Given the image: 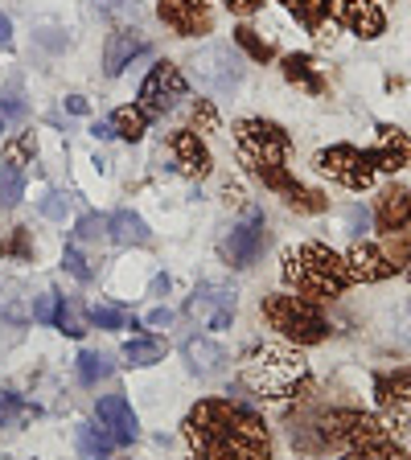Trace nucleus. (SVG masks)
Instances as JSON below:
<instances>
[{
	"label": "nucleus",
	"mask_w": 411,
	"mask_h": 460,
	"mask_svg": "<svg viewBox=\"0 0 411 460\" xmlns=\"http://www.w3.org/2000/svg\"><path fill=\"white\" fill-rule=\"evenodd\" d=\"M193 460H272L268 423L235 399H201L182 423Z\"/></svg>",
	"instance_id": "obj_1"
},
{
	"label": "nucleus",
	"mask_w": 411,
	"mask_h": 460,
	"mask_svg": "<svg viewBox=\"0 0 411 460\" xmlns=\"http://www.w3.org/2000/svg\"><path fill=\"white\" fill-rule=\"evenodd\" d=\"M395 436L383 411H362V407H308L288 423V440L300 456H326V452H350L371 440Z\"/></svg>",
	"instance_id": "obj_2"
},
{
	"label": "nucleus",
	"mask_w": 411,
	"mask_h": 460,
	"mask_svg": "<svg viewBox=\"0 0 411 460\" xmlns=\"http://www.w3.org/2000/svg\"><path fill=\"white\" fill-rule=\"evenodd\" d=\"M243 386L272 402H300L313 391V366L305 362L300 345H259L243 358Z\"/></svg>",
	"instance_id": "obj_3"
},
{
	"label": "nucleus",
	"mask_w": 411,
	"mask_h": 460,
	"mask_svg": "<svg viewBox=\"0 0 411 460\" xmlns=\"http://www.w3.org/2000/svg\"><path fill=\"white\" fill-rule=\"evenodd\" d=\"M235 132V153H239V164L255 177L264 190L280 193L297 181L288 172V153H292V136L276 124V119H264V115H251V119H239L230 128Z\"/></svg>",
	"instance_id": "obj_4"
},
{
	"label": "nucleus",
	"mask_w": 411,
	"mask_h": 460,
	"mask_svg": "<svg viewBox=\"0 0 411 460\" xmlns=\"http://www.w3.org/2000/svg\"><path fill=\"white\" fill-rule=\"evenodd\" d=\"M280 279L308 300H334L354 284L342 251H334L329 243H317V239L284 247V255H280Z\"/></svg>",
	"instance_id": "obj_5"
},
{
	"label": "nucleus",
	"mask_w": 411,
	"mask_h": 460,
	"mask_svg": "<svg viewBox=\"0 0 411 460\" xmlns=\"http://www.w3.org/2000/svg\"><path fill=\"white\" fill-rule=\"evenodd\" d=\"M259 313L292 345H321L329 337V316L321 313L317 300L300 296V292H272V296H264Z\"/></svg>",
	"instance_id": "obj_6"
},
{
	"label": "nucleus",
	"mask_w": 411,
	"mask_h": 460,
	"mask_svg": "<svg viewBox=\"0 0 411 460\" xmlns=\"http://www.w3.org/2000/svg\"><path fill=\"white\" fill-rule=\"evenodd\" d=\"M190 75H193V83H198L206 95L227 99V95H235V91L243 86L247 66H243V54H239L235 41H230V46L227 41H214V46H201L198 54H193Z\"/></svg>",
	"instance_id": "obj_7"
},
{
	"label": "nucleus",
	"mask_w": 411,
	"mask_h": 460,
	"mask_svg": "<svg viewBox=\"0 0 411 460\" xmlns=\"http://www.w3.org/2000/svg\"><path fill=\"white\" fill-rule=\"evenodd\" d=\"M313 169L321 172V177H329L334 185L350 190V193L374 190V177H379L371 153H362V148H354V144H329V148H321V153L313 156Z\"/></svg>",
	"instance_id": "obj_8"
},
{
	"label": "nucleus",
	"mask_w": 411,
	"mask_h": 460,
	"mask_svg": "<svg viewBox=\"0 0 411 460\" xmlns=\"http://www.w3.org/2000/svg\"><path fill=\"white\" fill-rule=\"evenodd\" d=\"M268 251V218L259 206H247L243 218L230 226V234L222 239V259H227L235 271H247L259 263V255Z\"/></svg>",
	"instance_id": "obj_9"
},
{
	"label": "nucleus",
	"mask_w": 411,
	"mask_h": 460,
	"mask_svg": "<svg viewBox=\"0 0 411 460\" xmlns=\"http://www.w3.org/2000/svg\"><path fill=\"white\" fill-rule=\"evenodd\" d=\"M235 305H239V292H235L230 284L201 279V284L193 288V296L185 300V313H190L198 325L222 333V329H230V321H235Z\"/></svg>",
	"instance_id": "obj_10"
},
{
	"label": "nucleus",
	"mask_w": 411,
	"mask_h": 460,
	"mask_svg": "<svg viewBox=\"0 0 411 460\" xmlns=\"http://www.w3.org/2000/svg\"><path fill=\"white\" fill-rule=\"evenodd\" d=\"M161 156L169 161L173 172H182L190 181L210 177V169H214V156H210V148H206V140H201L198 132H190V128H177V132L165 136Z\"/></svg>",
	"instance_id": "obj_11"
},
{
	"label": "nucleus",
	"mask_w": 411,
	"mask_h": 460,
	"mask_svg": "<svg viewBox=\"0 0 411 460\" xmlns=\"http://www.w3.org/2000/svg\"><path fill=\"white\" fill-rule=\"evenodd\" d=\"M185 91H190V83H185V75L173 62H156L148 75H144V83H140V99L136 103L148 111V119L153 115H165V111H173V107L185 99Z\"/></svg>",
	"instance_id": "obj_12"
},
{
	"label": "nucleus",
	"mask_w": 411,
	"mask_h": 460,
	"mask_svg": "<svg viewBox=\"0 0 411 460\" xmlns=\"http://www.w3.org/2000/svg\"><path fill=\"white\" fill-rule=\"evenodd\" d=\"M329 17L337 21V29L354 33L362 41H374L387 33V9L383 0H326Z\"/></svg>",
	"instance_id": "obj_13"
},
{
	"label": "nucleus",
	"mask_w": 411,
	"mask_h": 460,
	"mask_svg": "<svg viewBox=\"0 0 411 460\" xmlns=\"http://www.w3.org/2000/svg\"><path fill=\"white\" fill-rule=\"evenodd\" d=\"M156 17L165 29H173L177 38H206L214 29L210 0H156Z\"/></svg>",
	"instance_id": "obj_14"
},
{
	"label": "nucleus",
	"mask_w": 411,
	"mask_h": 460,
	"mask_svg": "<svg viewBox=\"0 0 411 460\" xmlns=\"http://www.w3.org/2000/svg\"><path fill=\"white\" fill-rule=\"evenodd\" d=\"M95 423L115 448H120V444H132L136 436H140V420H136L128 394H103V399L95 402Z\"/></svg>",
	"instance_id": "obj_15"
},
{
	"label": "nucleus",
	"mask_w": 411,
	"mask_h": 460,
	"mask_svg": "<svg viewBox=\"0 0 411 460\" xmlns=\"http://www.w3.org/2000/svg\"><path fill=\"white\" fill-rule=\"evenodd\" d=\"M345 268H350L354 284H383V279L395 276V263L387 259L383 243H371V239L350 243V251H345Z\"/></svg>",
	"instance_id": "obj_16"
},
{
	"label": "nucleus",
	"mask_w": 411,
	"mask_h": 460,
	"mask_svg": "<svg viewBox=\"0 0 411 460\" xmlns=\"http://www.w3.org/2000/svg\"><path fill=\"white\" fill-rule=\"evenodd\" d=\"M379 172H399L411 164V136L395 124H379L374 128V148H366Z\"/></svg>",
	"instance_id": "obj_17"
},
{
	"label": "nucleus",
	"mask_w": 411,
	"mask_h": 460,
	"mask_svg": "<svg viewBox=\"0 0 411 460\" xmlns=\"http://www.w3.org/2000/svg\"><path fill=\"white\" fill-rule=\"evenodd\" d=\"M379 234H395V230H411V190L407 185H387L374 198V214H371Z\"/></svg>",
	"instance_id": "obj_18"
},
{
	"label": "nucleus",
	"mask_w": 411,
	"mask_h": 460,
	"mask_svg": "<svg viewBox=\"0 0 411 460\" xmlns=\"http://www.w3.org/2000/svg\"><path fill=\"white\" fill-rule=\"evenodd\" d=\"M280 4H284V9L308 29V33H313L317 46H334L337 41V21L329 17L326 0H280Z\"/></svg>",
	"instance_id": "obj_19"
},
{
	"label": "nucleus",
	"mask_w": 411,
	"mask_h": 460,
	"mask_svg": "<svg viewBox=\"0 0 411 460\" xmlns=\"http://www.w3.org/2000/svg\"><path fill=\"white\" fill-rule=\"evenodd\" d=\"M148 54V46H144L140 29H115L112 38H107V49H103V75L107 78H120L124 75V66H132V58Z\"/></svg>",
	"instance_id": "obj_20"
},
{
	"label": "nucleus",
	"mask_w": 411,
	"mask_h": 460,
	"mask_svg": "<svg viewBox=\"0 0 411 460\" xmlns=\"http://www.w3.org/2000/svg\"><path fill=\"white\" fill-rule=\"evenodd\" d=\"M182 354L190 362V370L201 374V378H214V374L227 370V349L219 341H210V337H185Z\"/></svg>",
	"instance_id": "obj_21"
},
{
	"label": "nucleus",
	"mask_w": 411,
	"mask_h": 460,
	"mask_svg": "<svg viewBox=\"0 0 411 460\" xmlns=\"http://www.w3.org/2000/svg\"><path fill=\"white\" fill-rule=\"evenodd\" d=\"M280 75H284L292 86H300L305 95H326V91H329L321 66H317L308 54H284V58H280Z\"/></svg>",
	"instance_id": "obj_22"
},
{
	"label": "nucleus",
	"mask_w": 411,
	"mask_h": 460,
	"mask_svg": "<svg viewBox=\"0 0 411 460\" xmlns=\"http://www.w3.org/2000/svg\"><path fill=\"white\" fill-rule=\"evenodd\" d=\"M107 239L120 243V247H148V226H144L140 214L132 210H115L112 218H107Z\"/></svg>",
	"instance_id": "obj_23"
},
{
	"label": "nucleus",
	"mask_w": 411,
	"mask_h": 460,
	"mask_svg": "<svg viewBox=\"0 0 411 460\" xmlns=\"http://www.w3.org/2000/svg\"><path fill=\"white\" fill-rule=\"evenodd\" d=\"M374 394H379V407L387 402H411V366H395V370L374 374Z\"/></svg>",
	"instance_id": "obj_24"
},
{
	"label": "nucleus",
	"mask_w": 411,
	"mask_h": 460,
	"mask_svg": "<svg viewBox=\"0 0 411 460\" xmlns=\"http://www.w3.org/2000/svg\"><path fill=\"white\" fill-rule=\"evenodd\" d=\"M112 128H115V136H120V140L136 144V140H144V132H148V111H144L140 103L115 107V111H112Z\"/></svg>",
	"instance_id": "obj_25"
},
{
	"label": "nucleus",
	"mask_w": 411,
	"mask_h": 460,
	"mask_svg": "<svg viewBox=\"0 0 411 460\" xmlns=\"http://www.w3.org/2000/svg\"><path fill=\"white\" fill-rule=\"evenodd\" d=\"M280 201H284L288 210H297V214H326L329 210V193L313 190V185H300L292 181L284 193H280Z\"/></svg>",
	"instance_id": "obj_26"
},
{
	"label": "nucleus",
	"mask_w": 411,
	"mask_h": 460,
	"mask_svg": "<svg viewBox=\"0 0 411 460\" xmlns=\"http://www.w3.org/2000/svg\"><path fill=\"white\" fill-rule=\"evenodd\" d=\"M75 448H78L83 460H112L115 444L99 431V423H78L75 428Z\"/></svg>",
	"instance_id": "obj_27"
},
{
	"label": "nucleus",
	"mask_w": 411,
	"mask_h": 460,
	"mask_svg": "<svg viewBox=\"0 0 411 460\" xmlns=\"http://www.w3.org/2000/svg\"><path fill=\"white\" fill-rule=\"evenodd\" d=\"M75 370H78V383L83 386H99V383H107V378L115 374V366H112V358L99 354V349H83L78 362H75Z\"/></svg>",
	"instance_id": "obj_28"
},
{
	"label": "nucleus",
	"mask_w": 411,
	"mask_h": 460,
	"mask_svg": "<svg viewBox=\"0 0 411 460\" xmlns=\"http://www.w3.org/2000/svg\"><path fill=\"white\" fill-rule=\"evenodd\" d=\"M165 358V341L156 337H128L124 341V362L132 370H144V366H156Z\"/></svg>",
	"instance_id": "obj_29"
},
{
	"label": "nucleus",
	"mask_w": 411,
	"mask_h": 460,
	"mask_svg": "<svg viewBox=\"0 0 411 460\" xmlns=\"http://www.w3.org/2000/svg\"><path fill=\"white\" fill-rule=\"evenodd\" d=\"M342 460H411V456L403 444H395V436H387V440H371L362 448L342 452Z\"/></svg>",
	"instance_id": "obj_30"
},
{
	"label": "nucleus",
	"mask_w": 411,
	"mask_h": 460,
	"mask_svg": "<svg viewBox=\"0 0 411 460\" xmlns=\"http://www.w3.org/2000/svg\"><path fill=\"white\" fill-rule=\"evenodd\" d=\"M33 415H38L33 402H25L17 391H0V428H21Z\"/></svg>",
	"instance_id": "obj_31"
},
{
	"label": "nucleus",
	"mask_w": 411,
	"mask_h": 460,
	"mask_svg": "<svg viewBox=\"0 0 411 460\" xmlns=\"http://www.w3.org/2000/svg\"><path fill=\"white\" fill-rule=\"evenodd\" d=\"M235 46H239V54H247L251 62H272V58H276V46H272L268 38H259L251 25L235 29Z\"/></svg>",
	"instance_id": "obj_32"
},
{
	"label": "nucleus",
	"mask_w": 411,
	"mask_h": 460,
	"mask_svg": "<svg viewBox=\"0 0 411 460\" xmlns=\"http://www.w3.org/2000/svg\"><path fill=\"white\" fill-rule=\"evenodd\" d=\"M25 198V169L17 164H0V206H17Z\"/></svg>",
	"instance_id": "obj_33"
},
{
	"label": "nucleus",
	"mask_w": 411,
	"mask_h": 460,
	"mask_svg": "<svg viewBox=\"0 0 411 460\" xmlns=\"http://www.w3.org/2000/svg\"><path fill=\"white\" fill-rule=\"evenodd\" d=\"M222 119H219V107H214V99H198V103L190 107V132L206 136V132H219Z\"/></svg>",
	"instance_id": "obj_34"
},
{
	"label": "nucleus",
	"mask_w": 411,
	"mask_h": 460,
	"mask_svg": "<svg viewBox=\"0 0 411 460\" xmlns=\"http://www.w3.org/2000/svg\"><path fill=\"white\" fill-rule=\"evenodd\" d=\"M383 251L395 263V271L411 268V230H395V234H383Z\"/></svg>",
	"instance_id": "obj_35"
},
{
	"label": "nucleus",
	"mask_w": 411,
	"mask_h": 460,
	"mask_svg": "<svg viewBox=\"0 0 411 460\" xmlns=\"http://www.w3.org/2000/svg\"><path fill=\"white\" fill-rule=\"evenodd\" d=\"M54 329H58V333H67V337H83V333H86V321H83V313H78V308L70 305L67 296L58 300V313H54Z\"/></svg>",
	"instance_id": "obj_36"
},
{
	"label": "nucleus",
	"mask_w": 411,
	"mask_h": 460,
	"mask_svg": "<svg viewBox=\"0 0 411 460\" xmlns=\"http://www.w3.org/2000/svg\"><path fill=\"white\" fill-rule=\"evenodd\" d=\"M91 325L107 329V333H115V329H136V321H128V313L120 305H91Z\"/></svg>",
	"instance_id": "obj_37"
},
{
	"label": "nucleus",
	"mask_w": 411,
	"mask_h": 460,
	"mask_svg": "<svg viewBox=\"0 0 411 460\" xmlns=\"http://www.w3.org/2000/svg\"><path fill=\"white\" fill-rule=\"evenodd\" d=\"M33 153H38L33 132H21V136H13V140L4 144V164H17V169H25V164H33Z\"/></svg>",
	"instance_id": "obj_38"
},
{
	"label": "nucleus",
	"mask_w": 411,
	"mask_h": 460,
	"mask_svg": "<svg viewBox=\"0 0 411 460\" xmlns=\"http://www.w3.org/2000/svg\"><path fill=\"white\" fill-rule=\"evenodd\" d=\"M0 259H33V239L25 226H17L9 239H0Z\"/></svg>",
	"instance_id": "obj_39"
},
{
	"label": "nucleus",
	"mask_w": 411,
	"mask_h": 460,
	"mask_svg": "<svg viewBox=\"0 0 411 460\" xmlns=\"http://www.w3.org/2000/svg\"><path fill=\"white\" fill-rule=\"evenodd\" d=\"M62 268H67L70 276L78 279V284H91V279H95V268L86 263V255H83L78 247H67V251H62Z\"/></svg>",
	"instance_id": "obj_40"
},
{
	"label": "nucleus",
	"mask_w": 411,
	"mask_h": 460,
	"mask_svg": "<svg viewBox=\"0 0 411 460\" xmlns=\"http://www.w3.org/2000/svg\"><path fill=\"white\" fill-rule=\"evenodd\" d=\"M75 239L78 243L107 239V218H103V214H83V218H78V226H75Z\"/></svg>",
	"instance_id": "obj_41"
},
{
	"label": "nucleus",
	"mask_w": 411,
	"mask_h": 460,
	"mask_svg": "<svg viewBox=\"0 0 411 460\" xmlns=\"http://www.w3.org/2000/svg\"><path fill=\"white\" fill-rule=\"evenodd\" d=\"M67 214H70V198L67 193H46L41 198V218H49V222H67Z\"/></svg>",
	"instance_id": "obj_42"
},
{
	"label": "nucleus",
	"mask_w": 411,
	"mask_h": 460,
	"mask_svg": "<svg viewBox=\"0 0 411 460\" xmlns=\"http://www.w3.org/2000/svg\"><path fill=\"white\" fill-rule=\"evenodd\" d=\"M58 292H46V296H33V321L38 325H54V313H58Z\"/></svg>",
	"instance_id": "obj_43"
},
{
	"label": "nucleus",
	"mask_w": 411,
	"mask_h": 460,
	"mask_svg": "<svg viewBox=\"0 0 411 460\" xmlns=\"http://www.w3.org/2000/svg\"><path fill=\"white\" fill-rule=\"evenodd\" d=\"M0 119H25V103H21L17 86H9V91L0 95Z\"/></svg>",
	"instance_id": "obj_44"
},
{
	"label": "nucleus",
	"mask_w": 411,
	"mask_h": 460,
	"mask_svg": "<svg viewBox=\"0 0 411 460\" xmlns=\"http://www.w3.org/2000/svg\"><path fill=\"white\" fill-rule=\"evenodd\" d=\"M222 4H227V9L235 13V17H255V13L264 9L268 0H222Z\"/></svg>",
	"instance_id": "obj_45"
},
{
	"label": "nucleus",
	"mask_w": 411,
	"mask_h": 460,
	"mask_svg": "<svg viewBox=\"0 0 411 460\" xmlns=\"http://www.w3.org/2000/svg\"><path fill=\"white\" fill-rule=\"evenodd\" d=\"M222 201L235 206V210H247V193H243V185H235V181L222 185Z\"/></svg>",
	"instance_id": "obj_46"
},
{
	"label": "nucleus",
	"mask_w": 411,
	"mask_h": 460,
	"mask_svg": "<svg viewBox=\"0 0 411 460\" xmlns=\"http://www.w3.org/2000/svg\"><path fill=\"white\" fill-rule=\"evenodd\" d=\"M144 325H153V329H169V325H173V313H169V308H153Z\"/></svg>",
	"instance_id": "obj_47"
},
{
	"label": "nucleus",
	"mask_w": 411,
	"mask_h": 460,
	"mask_svg": "<svg viewBox=\"0 0 411 460\" xmlns=\"http://www.w3.org/2000/svg\"><path fill=\"white\" fill-rule=\"evenodd\" d=\"M91 136H95V140H112V136H115L112 119H95V124H91Z\"/></svg>",
	"instance_id": "obj_48"
},
{
	"label": "nucleus",
	"mask_w": 411,
	"mask_h": 460,
	"mask_svg": "<svg viewBox=\"0 0 411 460\" xmlns=\"http://www.w3.org/2000/svg\"><path fill=\"white\" fill-rule=\"evenodd\" d=\"M99 9H107V13H128V4L136 9V0H95Z\"/></svg>",
	"instance_id": "obj_49"
},
{
	"label": "nucleus",
	"mask_w": 411,
	"mask_h": 460,
	"mask_svg": "<svg viewBox=\"0 0 411 460\" xmlns=\"http://www.w3.org/2000/svg\"><path fill=\"white\" fill-rule=\"evenodd\" d=\"M0 46H4V49L13 46V21L4 17V13H0Z\"/></svg>",
	"instance_id": "obj_50"
},
{
	"label": "nucleus",
	"mask_w": 411,
	"mask_h": 460,
	"mask_svg": "<svg viewBox=\"0 0 411 460\" xmlns=\"http://www.w3.org/2000/svg\"><path fill=\"white\" fill-rule=\"evenodd\" d=\"M58 29H41V46H49V49H62L67 46V38H54Z\"/></svg>",
	"instance_id": "obj_51"
},
{
	"label": "nucleus",
	"mask_w": 411,
	"mask_h": 460,
	"mask_svg": "<svg viewBox=\"0 0 411 460\" xmlns=\"http://www.w3.org/2000/svg\"><path fill=\"white\" fill-rule=\"evenodd\" d=\"M67 111H75V115H86V99H83V95H70V99H67Z\"/></svg>",
	"instance_id": "obj_52"
},
{
	"label": "nucleus",
	"mask_w": 411,
	"mask_h": 460,
	"mask_svg": "<svg viewBox=\"0 0 411 460\" xmlns=\"http://www.w3.org/2000/svg\"><path fill=\"white\" fill-rule=\"evenodd\" d=\"M407 279H411V268H407Z\"/></svg>",
	"instance_id": "obj_53"
}]
</instances>
